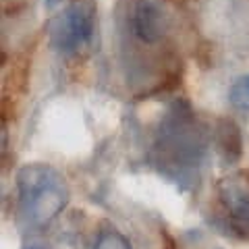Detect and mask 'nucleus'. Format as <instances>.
<instances>
[{"label": "nucleus", "mask_w": 249, "mask_h": 249, "mask_svg": "<svg viewBox=\"0 0 249 249\" xmlns=\"http://www.w3.org/2000/svg\"><path fill=\"white\" fill-rule=\"evenodd\" d=\"M44 2H46V6H48V9H52L54 4H58V0H44Z\"/></svg>", "instance_id": "nucleus-7"}, {"label": "nucleus", "mask_w": 249, "mask_h": 249, "mask_svg": "<svg viewBox=\"0 0 249 249\" xmlns=\"http://www.w3.org/2000/svg\"><path fill=\"white\" fill-rule=\"evenodd\" d=\"M93 4L88 0H75L58 13L50 27V42L54 50L65 56L79 52L85 44H89L93 36V21H96Z\"/></svg>", "instance_id": "nucleus-2"}, {"label": "nucleus", "mask_w": 249, "mask_h": 249, "mask_svg": "<svg viewBox=\"0 0 249 249\" xmlns=\"http://www.w3.org/2000/svg\"><path fill=\"white\" fill-rule=\"evenodd\" d=\"M229 102L237 110H249V75H243L231 85Z\"/></svg>", "instance_id": "nucleus-5"}, {"label": "nucleus", "mask_w": 249, "mask_h": 249, "mask_svg": "<svg viewBox=\"0 0 249 249\" xmlns=\"http://www.w3.org/2000/svg\"><path fill=\"white\" fill-rule=\"evenodd\" d=\"M164 17L152 0H137L131 11V29L139 42L156 44L164 36Z\"/></svg>", "instance_id": "nucleus-4"}, {"label": "nucleus", "mask_w": 249, "mask_h": 249, "mask_svg": "<svg viewBox=\"0 0 249 249\" xmlns=\"http://www.w3.org/2000/svg\"><path fill=\"white\" fill-rule=\"evenodd\" d=\"M19 208L23 218L34 227L52 222L69 201V187L58 170L48 164H27L17 177Z\"/></svg>", "instance_id": "nucleus-1"}, {"label": "nucleus", "mask_w": 249, "mask_h": 249, "mask_svg": "<svg viewBox=\"0 0 249 249\" xmlns=\"http://www.w3.org/2000/svg\"><path fill=\"white\" fill-rule=\"evenodd\" d=\"M93 249H129V245H127V241L121 235H116V232H104V235L96 241Z\"/></svg>", "instance_id": "nucleus-6"}, {"label": "nucleus", "mask_w": 249, "mask_h": 249, "mask_svg": "<svg viewBox=\"0 0 249 249\" xmlns=\"http://www.w3.org/2000/svg\"><path fill=\"white\" fill-rule=\"evenodd\" d=\"M220 199L231 220L239 231L249 235V178L231 177L220 185Z\"/></svg>", "instance_id": "nucleus-3"}]
</instances>
